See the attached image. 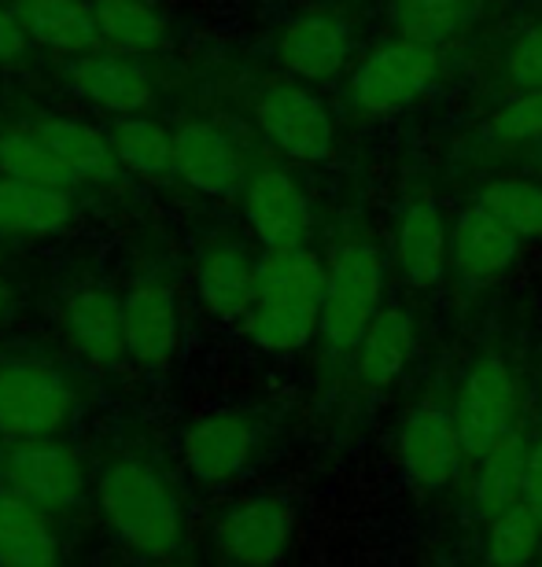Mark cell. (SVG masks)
I'll return each mask as SVG.
<instances>
[{
    "label": "cell",
    "mask_w": 542,
    "mask_h": 567,
    "mask_svg": "<svg viewBox=\"0 0 542 567\" xmlns=\"http://www.w3.org/2000/svg\"><path fill=\"white\" fill-rule=\"evenodd\" d=\"M93 505L108 535L137 560H174L188 538L185 494L160 464L141 453H119L100 464Z\"/></svg>",
    "instance_id": "obj_1"
},
{
    "label": "cell",
    "mask_w": 542,
    "mask_h": 567,
    "mask_svg": "<svg viewBox=\"0 0 542 567\" xmlns=\"http://www.w3.org/2000/svg\"><path fill=\"white\" fill-rule=\"evenodd\" d=\"M82 413V388L60 361L0 354V439L27 442L67 435Z\"/></svg>",
    "instance_id": "obj_2"
},
{
    "label": "cell",
    "mask_w": 542,
    "mask_h": 567,
    "mask_svg": "<svg viewBox=\"0 0 542 567\" xmlns=\"http://www.w3.org/2000/svg\"><path fill=\"white\" fill-rule=\"evenodd\" d=\"M0 486L52 516L71 513V508H78L93 494L85 453L63 435L4 442Z\"/></svg>",
    "instance_id": "obj_3"
},
{
    "label": "cell",
    "mask_w": 542,
    "mask_h": 567,
    "mask_svg": "<svg viewBox=\"0 0 542 567\" xmlns=\"http://www.w3.org/2000/svg\"><path fill=\"white\" fill-rule=\"evenodd\" d=\"M384 255L372 240H347L333 255L321 295V336L333 350H355L380 313Z\"/></svg>",
    "instance_id": "obj_4"
},
{
    "label": "cell",
    "mask_w": 542,
    "mask_h": 567,
    "mask_svg": "<svg viewBox=\"0 0 542 567\" xmlns=\"http://www.w3.org/2000/svg\"><path fill=\"white\" fill-rule=\"evenodd\" d=\"M296 542V513L277 494H244L214 516L211 546L225 567H277Z\"/></svg>",
    "instance_id": "obj_5"
},
{
    "label": "cell",
    "mask_w": 542,
    "mask_h": 567,
    "mask_svg": "<svg viewBox=\"0 0 542 567\" xmlns=\"http://www.w3.org/2000/svg\"><path fill=\"white\" fill-rule=\"evenodd\" d=\"M439 78V49L421 41H384L351 71V100L366 115H395L425 96Z\"/></svg>",
    "instance_id": "obj_6"
},
{
    "label": "cell",
    "mask_w": 542,
    "mask_h": 567,
    "mask_svg": "<svg viewBox=\"0 0 542 567\" xmlns=\"http://www.w3.org/2000/svg\"><path fill=\"white\" fill-rule=\"evenodd\" d=\"M255 126L292 163H325L336 152L329 107L303 82L266 85L255 96Z\"/></svg>",
    "instance_id": "obj_7"
},
{
    "label": "cell",
    "mask_w": 542,
    "mask_h": 567,
    "mask_svg": "<svg viewBox=\"0 0 542 567\" xmlns=\"http://www.w3.org/2000/svg\"><path fill=\"white\" fill-rule=\"evenodd\" d=\"M181 468L200 486H229L255 464L258 424L241 410H211L192 416L177 442Z\"/></svg>",
    "instance_id": "obj_8"
},
{
    "label": "cell",
    "mask_w": 542,
    "mask_h": 567,
    "mask_svg": "<svg viewBox=\"0 0 542 567\" xmlns=\"http://www.w3.org/2000/svg\"><path fill=\"white\" fill-rule=\"evenodd\" d=\"M517 402H521L517 380L499 354H483L472 361L469 377L461 383L458 402H454V427H458L466 457L480 461L483 453H491L510 431H517L513 427Z\"/></svg>",
    "instance_id": "obj_9"
},
{
    "label": "cell",
    "mask_w": 542,
    "mask_h": 567,
    "mask_svg": "<svg viewBox=\"0 0 542 567\" xmlns=\"http://www.w3.org/2000/svg\"><path fill=\"white\" fill-rule=\"evenodd\" d=\"M60 328L67 347L85 361L89 369L111 372L130 361L126 343V313H122V295L82 284L60 306Z\"/></svg>",
    "instance_id": "obj_10"
},
{
    "label": "cell",
    "mask_w": 542,
    "mask_h": 567,
    "mask_svg": "<svg viewBox=\"0 0 542 567\" xmlns=\"http://www.w3.org/2000/svg\"><path fill=\"white\" fill-rule=\"evenodd\" d=\"M244 218L247 229L266 251H296L307 247L314 229V210L307 192L288 169L266 166L244 185Z\"/></svg>",
    "instance_id": "obj_11"
},
{
    "label": "cell",
    "mask_w": 542,
    "mask_h": 567,
    "mask_svg": "<svg viewBox=\"0 0 542 567\" xmlns=\"http://www.w3.org/2000/svg\"><path fill=\"white\" fill-rule=\"evenodd\" d=\"M174 177L200 196H236L247 185V155L218 122L188 118L174 130Z\"/></svg>",
    "instance_id": "obj_12"
},
{
    "label": "cell",
    "mask_w": 542,
    "mask_h": 567,
    "mask_svg": "<svg viewBox=\"0 0 542 567\" xmlns=\"http://www.w3.org/2000/svg\"><path fill=\"white\" fill-rule=\"evenodd\" d=\"M122 313H126V343L130 361L141 369H171L181 343H185V321H181V302L166 280H137L122 295Z\"/></svg>",
    "instance_id": "obj_13"
},
{
    "label": "cell",
    "mask_w": 542,
    "mask_h": 567,
    "mask_svg": "<svg viewBox=\"0 0 542 567\" xmlns=\"http://www.w3.org/2000/svg\"><path fill=\"white\" fill-rule=\"evenodd\" d=\"M67 85L85 104H93L96 111L115 118L141 115L155 100V82L149 66L137 55H122L108 49L71 55V63H67Z\"/></svg>",
    "instance_id": "obj_14"
},
{
    "label": "cell",
    "mask_w": 542,
    "mask_h": 567,
    "mask_svg": "<svg viewBox=\"0 0 542 567\" xmlns=\"http://www.w3.org/2000/svg\"><path fill=\"white\" fill-rule=\"evenodd\" d=\"M466 457L454 427V413L439 402L413 405L399 431V461L406 480L421 491H439L458 475V464Z\"/></svg>",
    "instance_id": "obj_15"
},
{
    "label": "cell",
    "mask_w": 542,
    "mask_h": 567,
    "mask_svg": "<svg viewBox=\"0 0 542 567\" xmlns=\"http://www.w3.org/2000/svg\"><path fill=\"white\" fill-rule=\"evenodd\" d=\"M351 27L336 11H303L280 30L277 60L299 82H329L351 55Z\"/></svg>",
    "instance_id": "obj_16"
},
{
    "label": "cell",
    "mask_w": 542,
    "mask_h": 567,
    "mask_svg": "<svg viewBox=\"0 0 542 567\" xmlns=\"http://www.w3.org/2000/svg\"><path fill=\"white\" fill-rule=\"evenodd\" d=\"M517 255H521V236L505 229L480 203L466 207L450 225V266L472 288L510 274Z\"/></svg>",
    "instance_id": "obj_17"
},
{
    "label": "cell",
    "mask_w": 542,
    "mask_h": 567,
    "mask_svg": "<svg viewBox=\"0 0 542 567\" xmlns=\"http://www.w3.org/2000/svg\"><path fill=\"white\" fill-rule=\"evenodd\" d=\"M196 295L214 321H247L258 302V262L233 240L203 247L196 258Z\"/></svg>",
    "instance_id": "obj_18"
},
{
    "label": "cell",
    "mask_w": 542,
    "mask_h": 567,
    "mask_svg": "<svg viewBox=\"0 0 542 567\" xmlns=\"http://www.w3.org/2000/svg\"><path fill=\"white\" fill-rule=\"evenodd\" d=\"M395 266L410 288H432L450 266V229L432 196H413L399 214Z\"/></svg>",
    "instance_id": "obj_19"
},
{
    "label": "cell",
    "mask_w": 542,
    "mask_h": 567,
    "mask_svg": "<svg viewBox=\"0 0 542 567\" xmlns=\"http://www.w3.org/2000/svg\"><path fill=\"white\" fill-rule=\"evenodd\" d=\"M71 188H44L0 174V240H52L71 229Z\"/></svg>",
    "instance_id": "obj_20"
},
{
    "label": "cell",
    "mask_w": 542,
    "mask_h": 567,
    "mask_svg": "<svg viewBox=\"0 0 542 567\" xmlns=\"http://www.w3.org/2000/svg\"><path fill=\"white\" fill-rule=\"evenodd\" d=\"M0 567H67L55 516L0 486Z\"/></svg>",
    "instance_id": "obj_21"
},
{
    "label": "cell",
    "mask_w": 542,
    "mask_h": 567,
    "mask_svg": "<svg viewBox=\"0 0 542 567\" xmlns=\"http://www.w3.org/2000/svg\"><path fill=\"white\" fill-rule=\"evenodd\" d=\"M417 347V324L402 306H388L372 317L361 343L355 347V377L361 388L384 391L402 377Z\"/></svg>",
    "instance_id": "obj_22"
},
{
    "label": "cell",
    "mask_w": 542,
    "mask_h": 567,
    "mask_svg": "<svg viewBox=\"0 0 542 567\" xmlns=\"http://www.w3.org/2000/svg\"><path fill=\"white\" fill-rule=\"evenodd\" d=\"M30 130L60 158L74 185H82V181H104L119 169L108 133L96 130L93 122L74 115H38L30 118Z\"/></svg>",
    "instance_id": "obj_23"
},
{
    "label": "cell",
    "mask_w": 542,
    "mask_h": 567,
    "mask_svg": "<svg viewBox=\"0 0 542 567\" xmlns=\"http://www.w3.org/2000/svg\"><path fill=\"white\" fill-rule=\"evenodd\" d=\"M96 49L122 55H152L171 38V22L152 0H93Z\"/></svg>",
    "instance_id": "obj_24"
},
{
    "label": "cell",
    "mask_w": 542,
    "mask_h": 567,
    "mask_svg": "<svg viewBox=\"0 0 542 567\" xmlns=\"http://www.w3.org/2000/svg\"><path fill=\"white\" fill-rule=\"evenodd\" d=\"M115 166L126 169L137 181L174 177V130H166L152 115H122L108 130Z\"/></svg>",
    "instance_id": "obj_25"
},
{
    "label": "cell",
    "mask_w": 542,
    "mask_h": 567,
    "mask_svg": "<svg viewBox=\"0 0 542 567\" xmlns=\"http://www.w3.org/2000/svg\"><path fill=\"white\" fill-rule=\"evenodd\" d=\"M244 332L263 354H296L314 336H321V302L258 299L247 313Z\"/></svg>",
    "instance_id": "obj_26"
},
{
    "label": "cell",
    "mask_w": 542,
    "mask_h": 567,
    "mask_svg": "<svg viewBox=\"0 0 542 567\" xmlns=\"http://www.w3.org/2000/svg\"><path fill=\"white\" fill-rule=\"evenodd\" d=\"M33 44L67 55L96 49V16L89 0H33L19 8Z\"/></svg>",
    "instance_id": "obj_27"
},
{
    "label": "cell",
    "mask_w": 542,
    "mask_h": 567,
    "mask_svg": "<svg viewBox=\"0 0 542 567\" xmlns=\"http://www.w3.org/2000/svg\"><path fill=\"white\" fill-rule=\"evenodd\" d=\"M329 266L310 247L296 251H266L258 258V299H303L321 302Z\"/></svg>",
    "instance_id": "obj_28"
},
{
    "label": "cell",
    "mask_w": 542,
    "mask_h": 567,
    "mask_svg": "<svg viewBox=\"0 0 542 567\" xmlns=\"http://www.w3.org/2000/svg\"><path fill=\"white\" fill-rule=\"evenodd\" d=\"M528 442L510 431L499 446L480 457L477 480H472V505L488 516L505 513L510 505L521 502V472H524Z\"/></svg>",
    "instance_id": "obj_29"
},
{
    "label": "cell",
    "mask_w": 542,
    "mask_h": 567,
    "mask_svg": "<svg viewBox=\"0 0 542 567\" xmlns=\"http://www.w3.org/2000/svg\"><path fill=\"white\" fill-rule=\"evenodd\" d=\"M0 174L30 181V185H44V188H74L71 174H67L60 158L44 147L38 133L30 130V122L8 126L0 133Z\"/></svg>",
    "instance_id": "obj_30"
},
{
    "label": "cell",
    "mask_w": 542,
    "mask_h": 567,
    "mask_svg": "<svg viewBox=\"0 0 542 567\" xmlns=\"http://www.w3.org/2000/svg\"><path fill=\"white\" fill-rule=\"evenodd\" d=\"M469 8V0H391V19L399 38L439 49L461 33Z\"/></svg>",
    "instance_id": "obj_31"
},
{
    "label": "cell",
    "mask_w": 542,
    "mask_h": 567,
    "mask_svg": "<svg viewBox=\"0 0 542 567\" xmlns=\"http://www.w3.org/2000/svg\"><path fill=\"white\" fill-rule=\"evenodd\" d=\"M542 549V519L524 502L491 516L488 564L491 567H532Z\"/></svg>",
    "instance_id": "obj_32"
},
{
    "label": "cell",
    "mask_w": 542,
    "mask_h": 567,
    "mask_svg": "<svg viewBox=\"0 0 542 567\" xmlns=\"http://www.w3.org/2000/svg\"><path fill=\"white\" fill-rule=\"evenodd\" d=\"M477 203L488 214H494L510 233L521 236V240H539L542 236V185L539 181H521V177L491 181V185L480 192Z\"/></svg>",
    "instance_id": "obj_33"
},
{
    "label": "cell",
    "mask_w": 542,
    "mask_h": 567,
    "mask_svg": "<svg viewBox=\"0 0 542 567\" xmlns=\"http://www.w3.org/2000/svg\"><path fill=\"white\" fill-rule=\"evenodd\" d=\"M488 133L499 144H524L542 141V89H528L494 111L488 122Z\"/></svg>",
    "instance_id": "obj_34"
},
{
    "label": "cell",
    "mask_w": 542,
    "mask_h": 567,
    "mask_svg": "<svg viewBox=\"0 0 542 567\" xmlns=\"http://www.w3.org/2000/svg\"><path fill=\"white\" fill-rule=\"evenodd\" d=\"M505 74H510V82L521 89V93H528V89H542V22L528 27L521 38L510 44Z\"/></svg>",
    "instance_id": "obj_35"
},
{
    "label": "cell",
    "mask_w": 542,
    "mask_h": 567,
    "mask_svg": "<svg viewBox=\"0 0 542 567\" xmlns=\"http://www.w3.org/2000/svg\"><path fill=\"white\" fill-rule=\"evenodd\" d=\"M30 49V33H27V22H22L19 11H11L0 4V66H11L19 63L22 55Z\"/></svg>",
    "instance_id": "obj_36"
},
{
    "label": "cell",
    "mask_w": 542,
    "mask_h": 567,
    "mask_svg": "<svg viewBox=\"0 0 542 567\" xmlns=\"http://www.w3.org/2000/svg\"><path fill=\"white\" fill-rule=\"evenodd\" d=\"M521 502L542 519V439L528 442L524 472H521Z\"/></svg>",
    "instance_id": "obj_37"
},
{
    "label": "cell",
    "mask_w": 542,
    "mask_h": 567,
    "mask_svg": "<svg viewBox=\"0 0 542 567\" xmlns=\"http://www.w3.org/2000/svg\"><path fill=\"white\" fill-rule=\"evenodd\" d=\"M11 302H16V295H11V288H8V284L0 280V321H4V317H8Z\"/></svg>",
    "instance_id": "obj_38"
},
{
    "label": "cell",
    "mask_w": 542,
    "mask_h": 567,
    "mask_svg": "<svg viewBox=\"0 0 542 567\" xmlns=\"http://www.w3.org/2000/svg\"><path fill=\"white\" fill-rule=\"evenodd\" d=\"M16 4H19V8H22V4H33V0H16Z\"/></svg>",
    "instance_id": "obj_39"
},
{
    "label": "cell",
    "mask_w": 542,
    "mask_h": 567,
    "mask_svg": "<svg viewBox=\"0 0 542 567\" xmlns=\"http://www.w3.org/2000/svg\"><path fill=\"white\" fill-rule=\"evenodd\" d=\"M171 567H192V564H171Z\"/></svg>",
    "instance_id": "obj_40"
},
{
    "label": "cell",
    "mask_w": 542,
    "mask_h": 567,
    "mask_svg": "<svg viewBox=\"0 0 542 567\" xmlns=\"http://www.w3.org/2000/svg\"><path fill=\"white\" fill-rule=\"evenodd\" d=\"M469 4H483V0H469Z\"/></svg>",
    "instance_id": "obj_41"
},
{
    "label": "cell",
    "mask_w": 542,
    "mask_h": 567,
    "mask_svg": "<svg viewBox=\"0 0 542 567\" xmlns=\"http://www.w3.org/2000/svg\"><path fill=\"white\" fill-rule=\"evenodd\" d=\"M539 567H542V560H539Z\"/></svg>",
    "instance_id": "obj_42"
}]
</instances>
